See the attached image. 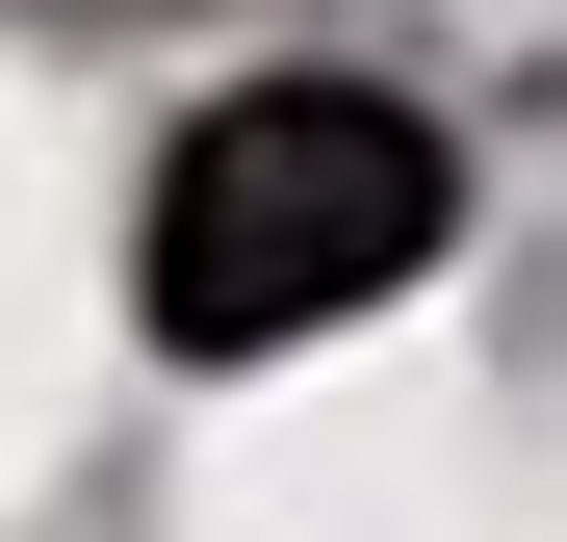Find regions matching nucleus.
Wrapping results in <instances>:
<instances>
[{
    "label": "nucleus",
    "mask_w": 567,
    "mask_h": 542,
    "mask_svg": "<svg viewBox=\"0 0 567 542\" xmlns=\"http://www.w3.org/2000/svg\"><path fill=\"white\" fill-rule=\"evenodd\" d=\"M439 233H464L439 104H388V78H233V104L155 155V336H181V361L336 336L361 285H413Z\"/></svg>",
    "instance_id": "f257e3e1"
}]
</instances>
